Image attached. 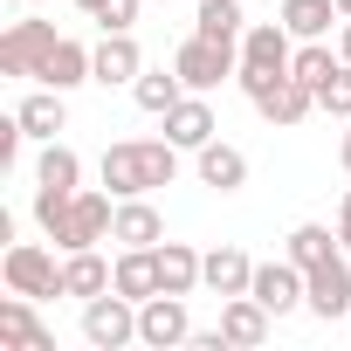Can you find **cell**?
<instances>
[{
  "label": "cell",
  "mask_w": 351,
  "mask_h": 351,
  "mask_svg": "<svg viewBox=\"0 0 351 351\" xmlns=\"http://www.w3.org/2000/svg\"><path fill=\"white\" fill-rule=\"evenodd\" d=\"M35 221L49 228V241L62 248V255H76V248H97L104 234H110V221H117V207H110V193H35Z\"/></svg>",
  "instance_id": "6da1fadb"
},
{
  "label": "cell",
  "mask_w": 351,
  "mask_h": 351,
  "mask_svg": "<svg viewBox=\"0 0 351 351\" xmlns=\"http://www.w3.org/2000/svg\"><path fill=\"white\" fill-rule=\"evenodd\" d=\"M172 172H180V145L172 138H124L104 152V186L117 200H138L152 186H172Z\"/></svg>",
  "instance_id": "7a4b0ae2"
},
{
  "label": "cell",
  "mask_w": 351,
  "mask_h": 351,
  "mask_svg": "<svg viewBox=\"0 0 351 351\" xmlns=\"http://www.w3.org/2000/svg\"><path fill=\"white\" fill-rule=\"evenodd\" d=\"M172 69H180L186 90H221L228 76H241V42H214V35H186L180 56H172Z\"/></svg>",
  "instance_id": "3957f363"
},
{
  "label": "cell",
  "mask_w": 351,
  "mask_h": 351,
  "mask_svg": "<svg viewBox=\"0 0 351 351\" xmlns=\"http://www.w3.org/2000/svg\"><path fill=\"white\" fill-rule=\"evenodd\" d=\"M83 337H90L97 351H124V344L138 337V303H131L124 289L90 296V303H83Z\"/></svg>",
  "instance_id": "277c9868"
},
{
  "label": "cell",
  "mask_w": 351,
  "mask_h": 351,
  "mask_svg": "<svg viewBox=\"0 0 351 351\" xmlns=\"http://www.w3.org/2000/svg\"><path fill=\"white\" fill-rule=\"evenodd\" d=\"M0 276H8V289L14 296H62V269H56V255L49 248H35V241H14L8 248V262H0Z\"/></svg>",
  "instance_id": "5b68a950"
},
{
  "label": "cell",
  "mask_w": 351,
  "mask_h": 351,
  "mask_svg": "<svg viewBox=\"0 0 351 351\" xmlns=\"http://www.w3.org/2000/svg\"><path fill=\"white\" fill-rule=\"evenodd\" d=\"M186 337H193L186 296L158 289V296H145V303H138V344H152V351H172V344H186Z\"/></svg>",
  "instance_id": "8992f818"
},
{
  "label": "cell",
  "mask_w": 351,
  "mask_h": 351,
  "mask_svg": "<svg viewBox=\"0 0 351 351\" xmlns=\"http://www.w3.org/2000/svg\"><path fill=\"white\" fill-rule=\"evenodd\" d=\"M303 282H310V289H303V310H317L324 324L351 310V262H344V248H337L330 262H317V269H303Z\"/></svg>",
  "instance_id": "52a82bcc"
},
{
  "label": "cell",
  "mask_w": 351,
  "mask_h": 351,
  "mask_svg": "<svg viewBox=\"0 0 351 351\" xmlns=\"http://www.w3.org/2000/svg\"><path fill=\"white\" fill-rule=\"evenodd\" d=\"M56 42H62V35H56L49 21H14L8 35H0V76H35Z\"/></svg>",
  "instance_id": "ba28073f"
},
{
  "label": "cell",
  "mask_w": 351,
  "mask_h": 351,
  "mask_svg": "<svg viewBox=\"0 0 351 351\" xmlns=\"http://www.w3.org/2000/svg\"><path fill=\"white\" fill-rule=\"evenodd\" d=\"M289 42H296V35H289L282 21H248V35H241V69H269V76H282V69L296 62Z\"/></svg>",
  "instance_id": "9c48e42d"
},
{
  "label": "cell",
  "mask_w": 351,
  "mask_h": 351,
  "mask_svg": "<svg viewBox=\"0 0 351 351\" xmlns=\"http://www.w3.org/2000/svg\"><path fill=\"white\" fill-rule=\"evenodd\" d=\"M303 289H310V282H303V269H296V262H262V269H255V282H248V296H255L269 317H289V310L303 303Z\"/></svg>",
  "instance_id": "30bf717a"
},
{
  "label": "cell",
  "mask_w": 351,
  "mask_h": 351,
  "mask_svg": "<svg viewBox=\"0 0 351 351\" xmlns=\"http://www.w3.org/2000/svg\"><path fill=\"white\" fill-rule=\"evenodd\" d=\"M90 69H97V83H138V76H145V56H138V42H131V28H117V35H104V42L90 49Z\"/></svg>",
  "instance_id": "8fae6325"
},
{
  "label": "cell",
  "mask_w": 351,
  "mask_h": 351,
  "mask_svg": "<svg viewBox=\"0 0 351 351\" xmlns=\"http://www.w3.org/2000/svg\"><path fill=\"white\" fill-rule=\"evenodd\" d=\"M165 138L180 145V152H200V145L214 138V110H207V97H200V90H186L180 104L165 110Z\"/></svg>",
  "instance_id": "7c38bea8"
},
{
  "label": "cell",
  "mask_w": 351,
  "mask_h": 351,
  "mask_svg": "<svg viewBox=\"0 0 351 351\" xmlns=\"http://www.w3.org/2000/svg\"><path fill=\"white\" fill-rule=\"evenodd\" d=\"M110 241H124V248H158V241H165V221H158V207H152L145 193H138V200H117Z\"/></svg>",
  "instance_id": "4fadbf2b"
},
{
  "label": "cell",
  "mask_w": 351,
  "mask_h": 351,
  "mask_svg": "<svg viewBox=\"0 0 351 351\" xmlns=\"http://www.w3.org/2000/svg\"><path fill=\"white\" fill-rule=\"evenodd\" d=\"M158 282H165L172 296H193V289L207 282V255H193L186 241H158Z\"/></svg>",
  "instance_id": "5bb4252c"
},
{
  "label": "cell",
  "mask_w": 351,
  "mask_h": 351,
  "mask_svg": "<svg viewBox=\"0 0 351 351\" xmlns=\"http://www.w3.org/2000/svg\"><path fill=\"white\" fill-rule=\"evenodd\" d=\"M35 296H14L8 289V303H0V337H8V344H35V351H56V330L28 310Z\"/></svg>",
  "instance_id": "9a60e30c"
},
{
  "label": "cell",
  "mask_w": 351,
  "mask_h": 351,
  "mask_svg": "<svg viewBox=\"0 0 351 351\" xmlns=\"http://www.w3.org/2000/svg\"><path fill=\"white\" fill-rule=\"evenodd\" d=\"M49 90H76V83H97V69H90V49L83 42H56L49 56H42V69H35Z\"/></svg>",
  "instance_id": "2e32d148"
},
{
  "label": "cell",
  "mask_w": 351,
  "mask_h": 351,
  "mask_svg": "<svg viewBox=\"0 0 351 351\" xmlns=\"http://www.w3.org/2000/svg\"><path fill=\"white\" fill-rule=\"evenodd\" d=\"M110 282H117V269H110L97 248H76V255L62 262V296H83V303H90V296H104Z\"/></svg>",
  "instance_id": "e0dca14e"
},
{
  "label": "cell",
  "mask_w": 351,
  "mask_h": 351,
  "mask_svg": "<svg viewBox=\"0 0 351 351\" xmlns=\"http://www.w3.org/2000/svg\"><path fill=\"white\" fill-rule=\"evenodd\" d=\"M110 289H124L131 303H145V296H158L165 282H158V248H124L117 255V282Z\"/></svg>",
  "instance_id": "ac0fdd59"
},
{
  "label": "cell",
  "mask_w": 351,
  "mask_h": 351,
  "mask_svg": "<svg viewBox=\"0 0 351 351\" xmlns=\"http://www.w3.org/2000/svg\"><path fill=\"white\" fill-rule=\"evenodd\" d=\"M200 180H207L214 193H241V186H248V158H241L234 145H214V138H207V145H200Z\"/></svg>",
  "instance_id": "d6986e66"
},
{
  "label": "cell",
  "mask_w": 351,
  "mask_h": 351,
  "mask_svg": "<svg viewBox=\"0 0 351 351\" xmlns=\"http://www.w3.org/2000/svg\"><path fill=\"white\" fill-rule=\"evenodd\" d=\"M330 21H344V14H337V0H282V28H289L296 42H324Z\"/></svg>",
  "instance_id": "ffe728a7"
},
{
  "label": "cell",
  "mask_w": 351,
  "mask_h": 351,
  "mask_svg": "<svg viewBox=\"0 0 351 351\" xmlns=\"http://www.w3.org/2000/svg\"><path fill=\"white\" fill-rule=\"evenodd\" d=\"M248 282H255V262L241 248H214L207 255V289L214 296H248Z\"/></svg>",
  "instance_id": "44dd1931"
},
{
  "label": "cell",
  "mask_w": 351,
  "mask_h": 351,
  "mask_svg": "<svg viewBox=\"0 0 351 351\" xmlns=\"http://www.w3.org/2000/svg\"><path fill=\"white\" fill-rule=\"evenodd\" d=\"M221 330H228V344H262L269 337V310L255 303V296H228V310H221Z\"/></svg>",
  "instance_id": "7402d4cb"
},
{
  "label": "cell",
  "mask_w": 351,
  "mask_h": 351,
  "mask_svg": "<svg viewBox=\"0 0 351 351\" xmlns=\"http://www.w3.org/2000/svg\"><path fill=\"white\" fill-rule=\"evenodd\" d=\"M193 35L241 42V35H248V14H241V0H200V14H193Z\"/></svg>",
  "instance_id": "603a6c76"
},
{
  "label": "cell",
  "mask_w": 351,
  "mask_h": 351,
  "mask_svg": "<svg viewBox=\"0 0 351 351\" xmlns=\"http://www.w3.org/2000/svg\"><path fill=\"white\" fill-rule=\"evenodd\" d=\"M131 97H138V110H152V117H165L172 104L186 97V83H180V69H145V76L131 83Z\"/></svg>",
  "instance_id": "cb8c5ba5"
},
{
  "label": "cell",
  "mask_w": 351,
  "mask_h": 351,
  "mask_svg": "<svg viewBox=\"0 0 351 351\" xmlns=\"http://www.w3.org/2000/svg\"><path fill=\"white\" fill-rule=\"evenodd\" d=\"M14 117L28 124V138H56V131L69 124V110H62V90H49V83H42V90H35V97L14 110Z\"/></svg>",
  "instance_id": "d4e9b609"
},
{
  "label": "cell",
  "mask_w": 351,
  "mask_h": 351,
  "mask_svg": "<svg viewBox=\"0 0 351 351\" xmlns=\"http://www.w3.org/2000/svg\"><path fill=\"white\" fill-rule=\"evenodd\" d=\"M35 180H42L49 193H76V180H83V158H76L69 145H56V138H49V152H42V165H35Z\"/></svg>",
  "instance_id": "484cf974"
},
{
  "label": "cell",
  "mask_w": 351,
  "mask_h": 351,
  "mask_svg": "<svg viewBox=\"0 0 351 351\" xmlns=\"http://www.w3.org/2000/svg\"><path fill=\"white\" fill-rule=\"evenodd\" d=\"M344 241H330V228H317V221H303L296 234H289V262L296 269H317V262H330Z\"/></svg>",
  "instance_id": "4316f807"
},
{
  "label": "cell",
  "mask_w": 351,
  "mask_h": 351,
  "mask_svg": "<svg viewBox=\"0 0 351 351\" xmlns=\"http://www.w3.org/2000/svg\"><path fill=\"white\" fill-rule=\"evenodd\" d=\"M337 62H344V56H330L324 42H303V49H296V62H289V76H296V83H310V90H324Z\"/></svg>",
  "instance_id": "83f0119b"
},
{
  "label": "cell",
  "mask_w": 351,
  "mask_h": 351,
  "mask_svg": "<svg viewBox=\"0 0 351 351\" xmlns=\"http://www.w3.org/2000/svg\"><path fill=\"white\" fill-rule=\"evenodd\" d=\"M317 110H330V117H351V62H337V69H330V83L317 90Z\"/></svg>",
  "instance_id": "f1b7e54d"
},
{
  "label": "cell",
  "mask_w": 351,
  "mask_h": 351,
  "mask_svg": "<svg viewBox=\"0 0 351 351\" xmlns=\"http://www.w3.org/2000/svg\"><path fill=\"white\" fill-rule=\"evenodd\" d=\"M90 21H104V35H117V28H131V21H138V0H104Z\"/></svg>",
  "instance_id": "f546056e"
},
{
  "label": "cell",
  "mask_w": 351,
  "mask_h": 351,
  "mask_svg": "<svg viewBox=\"0 0 351 351\" xmlns=\"http://www.w3.org/2000/svg\"><path fill=\"white\" fill-rule=\"evenodd\" d=\"M21 138H28V124H21V117L0 124V165H14V158H21Z\"/></svg>",
  "instance_id": "4dcf8cb0"
},
{
  "label": "cell",
  "mask_w": 351,
  "mask_h": 351,
  "mask_svg": "<svg viewBox=\"0 0 351 351\" xmlns=\"http://www.w3.org/2000/svg\"><path fill=\"white\" fill-rule=\"evenodd\" d=\"M337 241H344V255H351V193H344V207H337Z\"/></svg>",
  "instance_id": "1f68e13d"
},
{
  "label": "cell",
  "mask_w": 351,
  "mask_h": 351,
  "mask_svg": "<svg viewBox=\"0 0 351 351\" xmlns=\"http://www.w3.org/2000/svg\"><path fill=\"white\" fill-rule=\"evenodd\" d=\"M337 56H344V62H351V21H344V35H337Z\"/></svg>",
  "instance_id": "d6a6232c"
},
{
  "label": "cell",
  "mask_w": 351,
  "mask_h": 351,
  "mask_svg": "<svg viewBox=\"0 0 351 351\" xmlns=\"http://www.w3.org/2000/svg\"><path fill=\"white\" fill-rule=\"evenodd\" d=\"M344 172H351V117H344Z\"/></svg>",
  "instance_id": "836d02e7"
},
{
  "label": "cell",
  "mask_w": 351,
  "mask_h": 351,
  "mask_svg": "<svg viewBox=\"0 0 351 351\" xmlns=\"http://www.w3.org/2000/svg\"><path fill=\"white\" fill-rule=\"evenodd\" d=\"M76 8H83V14H97V8H104V0H76Z\"/></svg>",
  "instance_id": "e575fe53"
},
{
  "label": "cell",
  "mask_w": 351,
  "mask_h": 351,
  "mask_svg": "<svg viewBox=\"0 0 351 351\" xmlns=\"http://www.w3.org/2000/svg\"><path fill=\"white\" fill-rule=\"evenodd\" d=\"M337 14H344V21H351V0H337Z\"/></svg>",
  "instance_id": "d590c367"
}]
</instances>
